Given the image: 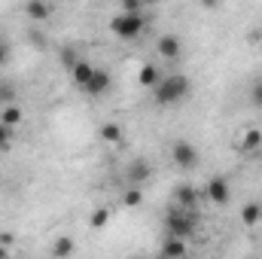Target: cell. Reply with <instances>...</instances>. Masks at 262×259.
Segmentation results:
<instances>
[{
	"label": "cell",
	"instance_id": "1",
	"mask_svg": "<svg viewBox=\"0 0 262 259\" xmlns=\"http://www.w3.org/2000/svg\"><path fill=\"white\" fill-rule=\"evenodd\" d=\"M189 89H192V82L186 73H171V76H162V82L152 89V98H156V104L171 107V104H180L189 95Z\"/></svg>",
	"mask_w": 262,
	"mask_h": 259
},
{
	"label": "cell",
	"instance_id": "2",
	"mask_svg": "<svg viewBox=\"0 0 262 259\" xmlns=\"http://www.w3.org/2000/svg\"><path fill=\"white\" fill-rule=\"evenodd\" d=\"M143 28H146V18H143V15H125V12H119V15L110 18V31H113L116 37H122V40L137 37Z\"/></svg>",
	"mask_w": 262,
	"mask_h": 259
},
{
	"label": "cell",
	"instance_id": "3",
	"mask_svg": "<svg viewBox=\"0 0 262 259\" xmlns=\"http://www.w3.org/2000/svg\"><path fill=\"white\" fill-rule=\"evenodd\" d=\"M192 232H195V217H192L189 210H171V213H168V235H171V238L186 241Z\"/></svg>",
	"mask_w": 262,
	"mask_h": 259
},
{
	"label": "cell",
	"instance_id": "4",
	"mask_svg": "<svg viewBox=\"0 0 262 259\" xmlns=\"http://www.w3.org/2000/svg\"><path fill=\"white\" fill-rule=\"evenodd\" d=\"M171 156H174V162H177V168H180V171L195 168V162H198V153H195V146H192L189 140H177Z\"/></svg>",
	"mask_w": 262,
	"mask_h": 259
},
{
	"label": "cell",
	"instance_id": "5",
	"mask_svg": "<svg viewBox=\"0 0 262 259\" xmlns=\"http://www.w3.org/2000/svg\"><path fill=\"white\" fill-rule=\"evenodd\" d=\"M204 198L223 207V204H229V201H232V189H229V183H226L223 177H213V180L207 183V189H204Z\"/></svg>",
	"mask_w": 262,
	"mask_h": 259
},
{
	"label": "cell",
	"instance_id": "6",
	"mask_svg": "<svg viewBox=\"0 0 262 259\" xmlns=\"http://www.w3.org/2000/svg\"><path fill=\"white\" fill-rule=\"evenodd\" d=\"M156 49H159V55H162V58L174 61V58H180V52H183V43H180V37H174V34H165V37H159Z\"/></svg>",
	"mask_w": 262,
	"mask_h": 259
},
{
	"label": "cell",
	"instance_id": "7",
	"mask_svg": "<svg viewBox=\"0 0 262 259\" xmlns=\"http://www.w3.org/2000/svg\"><path fill=\"white\" fill-rule=\"evenodd\" d=\"M110 82H113L110 73L101 70V67H95V73H92V79H89V85H85L82 92H85V95H104V92L110 89Z\"/></svg>",
	"mask_w": 262,
	"mask_h": 259
},
{
	"label": "cell",
	"instance_id": "8",
	"mask_svg": "<svg viewBox=\"0 0 262 259\" xmlns=\"http://www.w3.org/2000/svg\"><path fill=\"white\" fill-rule=\"evenodd\" d=\"M125 177H128V183L137 189V183H143L146 177H149V162L146 159H134L128 165V171H125Z\"/></svg>",
	"mask_w": 262,
	"mask_h": 259
},
{
	"label": "cell",
	"instance_id": "9",
	"mask_svg": "<svg viewBox=\"0 0 262 259\" xmlns=\"http://www.w3.org/2000/svg\"><path fill=\"white\" fill-rule=\"evenodd\" d=\"M162 259H186V241L168 235L165 244H162Z\"/></svg>",
	"mask_w": 262,
	"mask_h": 259
},
{
	"label": "cell",
	"instance_id": "10",
	"mask_svg": "<svg viewBox=\"0 0 262 259\" xmlns=\"http://www.w3.org/2000/svg\"><path fill=\"white\" fill-rule=\"evenodd\" d=\"M174 198H177L180 210H192V207H195V201H198V198H204V195H198L192 186H177V189H174Z\"/></svg>",
	"mask_w": 262,
	"mask_h": 259
},
{
	"label": "cell",
	"instance_id": "11",
	"mask_svg": "<svg viewBox=\"0 0 262 259\" xmlns=\"http://www.w3.org/2000/svg\"><path fill=\"white\" fill-rule=\"evenodd\" d=\"M25 12H28V18L43 21V18H49V15H52V6H49V3H43V0H34V3H25Z\"/></svg>",
	"mask_w": 262,
	"mask_h": 259
},
{
	"label": "cell",
	"instance_id": "12",
	"mask_svg": "<svg viewBox=\"0 0 262 259\" xmlns=\"http://www.w3.org/2000/svg\"><path fill=\"white\" fill-rule=\"evenodd\" d=\"M70 73H73V82H76L79 89H85V85H89V79H92V73H95V67L89 64V61H79Z\"/></svg>",
	"mask_w": 262,
	"mask_h": 259
},
{
	"label": "cell",
	"instance_id": "13",
	"mask_svg": "<svg viewBox=\"0 0 262 259\" xmlns=\"http://www.w3.org/2000/svg\"><path fill=\"white\" fill-rule=\"evenodd\" d=\"M137 79H140V85H146V89H156V85L162 82V73H159L152 64H143V67H140V76H137Z\"/></svg>",
	"mask_w": 262,
	"mask_h": 259
},
{
	"label": "cell",
	"instance_id": "14",
	"mask_svg": "<svg viewBox=\"0 0 262 259\" xmlns=\"http://www.w3.org/2000/svg\"><path fill=\"white\" fill-rule=\"evenodd\" d=\"M262 220V207L259 204H244V210H241V223L244 226H256Z\"/></svg>",
	"mask_w": 262,
	"mask_h": 259
},
{
	"label": "cell",
	"instance_id": "15",
	"mask_svg": "<svg viewBox=\"0 0 262 259\" xmlns=\"http://www.w3.org/2000/svg\"><path fill=\"white\" fill-rule=\"evenodd\" d=\"M52 253H55V259H67L70 253H73V238H67V235H61L55 244H52Z\"/></svg>",
	"mask_w": 262,
	"mask_h": 259
},
{
	"label": "cell",
	"instance_id": "16",
	"mask_svg": "<svg viewBox=\"0 0 262 259\" xmlns=\"http://www.w3.org/2000/svg\"><path fill=\"white\" fill-rule=\"evenodd\" d=\"M101 137H104L107 143H119V140H122V128H119L116 122H107V125L101 128Z\"/></svg>",
	"mask_w": 262,
	"mask_h": 259
},
{
	"label": "cell",
	"instance_id": "17",
	"mask_svg": "<svg viewBox=\"0 0 262 259\" xmlns=\"http://www.w3.org/2000/svg\"><path fill=\"white\" fill-rule=\"evenodd\" d=\"M262 146V134L259 131H247V134H244V137H241V149H259Z\"/></svg>",
	"mask_w": 262,
	"mask_h": 259
},
{
	"label": "cell",
	"instance_id": "18",
	"mask_svg": "<svg viewBox=\"0 0 262 259\" xmlns=\"http://www.w3.org/2000/svg\"><path fill=\"white\" fill-rule=\"evenodd\" d=\"M0 122H3V125H18V122H21V110H18V107H3Z\"/></svg>",
	"mask_w": 262,
	"mask_h": 259
},
{
	"label": "cell",
	"instance_id": "19",
	"mask_svg": "<svg viewBox=\"0 0 262 259\" xmlns=\"http://www.w3.org/2000/svg\"><path fill=\"white\" fill-rule=\"evenodd\" d=\"M89 223H92V229H104V226L110 223V210H107V207H98V210L92 213Z\"/></svg>",
	"mask_w": 262,
	"mask_h": 259
},
{
	"label": "cell",
	"instance_id": "20",
	"mask_svg": "<svg viewBox=\"0 0 262 259\" xmlns=\"http://www.w3.org/2000/svg\"><path fill=\"white\" fill-rule=\"evenodd\" d=\"M140 201H143V192H140V189H134V186L122 195V204H125V207H137Z\"/></svg>",
	"mask_w": 262,
	"mask_h": 259
},
{
	"label": "cell",
	"instance_id": "21",
	"mask_svg": "<svg viewBox=\"0 0 262 259\" xmlns=\"http://www.w3.org/2000/svg\"><path fill=\"white\" fill-rule=\"evenodd\" d=\"M122 12L125 15H140V0H122Z\"/></svg>",
	"mask_w": 262,
	"mask_h": 259
},
{
	"label": "cell",
	"instance_id": "22",
	"mask_svg": "<svg viewBox=\"0 0 262 259\" xmlns=\"http://www.w3.org/2000/svg\"><path fill=\"white\" fill-rule=\"evenodd\" d=\"M250 98H253V104H259V107H262V79L253 85V95H250Z\"/></svg>",
	"mask_w": 262,
	"mask_h": 259
},
{
	"label": "cell",
	"instance_id": "23",
	"mask_svg": "<svg viewBox=\"0 0 262 259\" xmlns=\"http://www.w3.org/2000/svg\"><path fill=\"white\" fill-rule=\"evenodd\" d=\"M12 85H0V101H12Z\"/></svg>",
	"mask_w": 262,
	"mask_h": 259
},
{
	"label": "cell",
	"instance_id": "24",
	"mask_svg": "<svg viewBox=\"0 0 262 259\" xmlns=\"http://www.w3.org/2000/svg\"><path fill=\"white\" fill-rule=\"evenodd\" d=\"M6 61H9V46H6V43H0V67L6 64Z\"/></svg>",
	"mask_w": 262,
	"mask_h": 259
},
{
	"label": "cell",
	"instance_id": "25",
	"mask_svg": "<svg viewBox=\"0 0 262 259\" xmlns=\"http://www.w3.org/2000/svg\"><path fill=\"white\" fill-rule=\"evenodd\" d=\"M6 140H9V131H6V125H0V149L6 146Z\"/></svg>",
	"mask_w": 262,
	"mask_h": 259
},
{
	"label": "cell",
	"instance_id": "26",
	"mask_svg": "<svg viewBox=\"0 0 262 259\" xmlns=\"http://www.w3.org/2000/svg\"><path fill=\"white\" fill-rule=\"evenodd\" d=\"M0 244H3V247H9V244H12V235H6V232H3V235H0Z\"/></svg>",
	"mask_w": 262,
	"mask_h": 259
},
{
	"label": "cell",
	"instance_id": "27",
	"mask_svg": "<svg viewBox=\"0 0 262 259\" xmlns=\"http://www.w3.org/2000/svg\"><path fill=\"white\" fill-rule=\"evenodd\" d=\"M0 259H9V253H6V247L0 244Z\"/></svg>",
	"mask_w": 262,
	"mask_h": 259
}]
</instances>
